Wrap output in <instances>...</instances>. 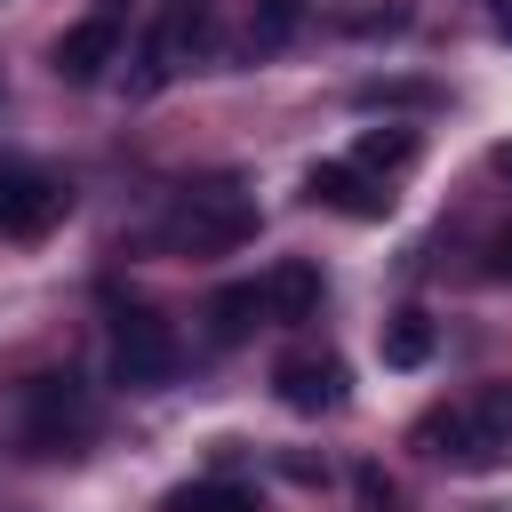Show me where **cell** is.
Masks as SVG:
<instances>
[{
    "label": "cell",
    "mask_w": 512,
    "mask_h": 512,
    "mask_svg": "<svg viewBox=\"0 0 512 512\" xmlns=\"http://www.w3.org/2000/svg\"><path fill=\"white\" fill-rule=\"evenodd\" d=\"M160 248L168 256H232V248H248L256 240V200L240 192V184H224V176H208V184H184V192H168V208H160Z\"/></svg>",
    "instance_id": "cell-1"
},
{
    "label": "cell",
    "mask_w": 512,
    "mask_h": 512,
    "mask_svg": "<svg viewBox=\"0 0 512 512\" xmlns=\"http://www.w3.org/2000/svg\"><path fill=\"white\" fill-rule=\"evenodd\" d=\"M416 448L440 456L448 472H496L512 464V400H456V408H432L416 424Z\"/></svg>",
    "instance_id": "cell-2"
},
{
    "label": "cell",
    "mask_w": 512,
    "mask_h": 512,
    "mask_svg": "<svg viewBox=\"0 0 512 512\" xmlns=\"http://www.w3.org/2000/svg\"><path fill=\"white\" fill-rule=\"evenodd\" d=\"M16 432H24V456H80V440L96 432V400L72 368H48L16 392Z\"/></svg>",
    "instance_id": "cell-3"
},
{
    "label": "cell",
    "mask_w": 512,
    "mask_h": 512,
    "mask_svg": "<svg viewBox=\"0 0 512 512\" xmlns=\"http://www.w3.org/2000/svg\"><path fill=\"white\" fill-rule=\"evenodd\" d=\"M64 208H72V192H64L48 168H32V160H0V232H8V240H40V232H56Z\"/></svg>",
    "instance_id": "cell-4"
},
{
    "label": "cell",
    "mask_w": 512,
    "mask_h": 512,
    "mask_svg": "<svg viewBox=\"0 0 512 512\" xmlns=\"http://www.w3.org/2000/svg\"><path fill=\"white\" fill-rule=\"evenodd\" d=\"M112 376L120 384H168L176 376V328L144 304H128L112 320Z\"/></svg>",
    "instance_id": "cell-5"
},
{
    "label": "cell",
    "mask_w": 512,
    "mask_h": 512,
    "mask_svg": "<svg viewBox=\"0 0 512 512\" xmlns=\"http://www.w3.org/2000/svg\"><path fill=\"white\" fill-rule=\"evenodd\" d=\"M272 392H280V408H296V416H336V408H344V360L320 352V344H296V352L272 360Z\"/></svg>",
    "instance_id": "cell-6"
},
{
    "label": "cell",
    "mask_w": 512,
    "mask_h": 512,
    "mask_svg": "<svg viewBox=\"0 0 512 512\" xmlns=\"http://www.w3.org/2000/svg\"><path fill=\"white\" fill-rule=\"evenodd\" d=\"M48 56H56V80H72V88L104 80V64H120V8H96V16L64 24Z\"/></svg>",
    "instance_id": "cell-7"
},
{
    "label": "cell",
    "mask_w": 512,
    "mask_h": 512,
    "mask_svg": "<svg viewBox=\"0 0 512 512\" xmlns=\"http://www.w3.org/2000/svg\"><path fill=\"white\" fill-rule=\"evenodd\" d=\"M304 200H312V208H336V216H360V224L392 216V192H384V176H368L360 160H320V168L304 176Z\"/></svg>",
    "instance_id": "cell-8"
},
{
    "label": "cell",
    "mask_w": 512,
    "mask_h": 512,
    "mask_svg": "<svg viewBox=\"0 0 512 512\" xmlns=\"http://www.w3.org/2000/svg\"><path fill=\"white\" fill-rule=\"evenodd\" d=\"M256 288H264V320H312L320 312V264L312 256H280Z\"/></svg>",
    "instance_id": "cell-9"
},
{
    "label": "cell",
    "mask_w": 512,
    "mask_h": 512,
    "mask_svg": "<svg viewBox=\"0 0 512 512\" xmlns=\"http://www.w3.org/2000/svg\"><path fill=\"white\" fill-rule=\"evenodd\" d=\"M256 320H264V288H216L208 296V336L216 344H248Z\"/></svg>",
    "instance_id": "cell-10"
},
{
    "label": "cell",
    "mask_w": 512,
    "mask_h": 512,
    "mask_svg": "<svg viewBox=\"0 0 512 512\" xmlns=\"http://www.w3.org/2000/svg\"><path fill=\"white\" fill-rule=\"evenodd\" d=\"M432 344H440V328H432L424 312H392V320H384V336H376L384 368H424V360H432Z\"/></svg>",
    "instance_id": "cell-11"
},
{
    "label": "cell",
    "mask_w": 512,
    "mask_h": 512,
    "mask_svg": "<svg viewBox=\"0 0 512 512\" xmlns=\"http://www.w3.org/2000/svg\"><path fill=\"white\" fill-rule=\"evenodd\" d=\"M160 512H264V504H256V488H240V480H184Z\"/></svg>",
    "instance_id": "cell-12"
},
{
    "label": "cell",
    "mask_w": 512,
    "mask_h": 512,
    "mask_svg": "<svg viewBox=\"0 0 512 512\" xmlns=\"http://www.w3.org/2000/svg\"><path fill=\"white\" fill-rule=\"evenodd\" d=\"M352 160H360L368 176H400V168H416V128H368Z\"/></svg>",
    "instance_id": "cell-13"
},
{
    "label": "cell",
    "mask_w": 512,
    "mask_h": 512,
    "mask_svg": "<svg viewBox=\"0 0 512 512\" xmlns=\"http://www.w3.org/2000/svg\"><path fill=\"white\" fill-rule=\"evenodd\" d=\"M296 24H304V0H264V8H256V32H248V40H256V48H280V40L296 32Z\"/></svg>",
    "instance_id": "cell-14"
},
{
    "label": "cell",
    "mask_w": 512,
    "mask_h": 512,
    "mask_svg": "<svg viewBox=\"0 0 512 512\" xmlns=\"http://www.w3.org/2000/svg\"><path fill=\"white\" fill-rule=\"evenodd\" d=\"M360 104H432V88H416V80H368Z\"/></svg>",
    "instance_id": "cell-15"
},
{
    "label": "cell",
    "mask_w": 512,
    "mask_h": 512,
    "mask_svg": "<svg viewBox=\"0 0 512 512\" xmlns=\"http://www.w3.org/2000/svg\"><path fill=\"white\" fill-rule=\"evenodd\" d=\"M408 24V8H352L344 16V32H400Z\"/></svg>",
    "instance_id": "cell-16"
},
{
    "label": "cell",
    "mask_w": 512,
    "mask_h": 512,
    "mask_svg": "<svg viewBox=\"0 0 512 512\" xmlns=\"http://www.w3.org/2000/svg\"><path fill=\"white\" fill-rule=\"evenodd\" d=\"M488 280H512V240H496V248H488Z\"/></svg>",
    "instance_id": "cell-17"
},
{
    "label": "cell",
    "mask_w": 512,
    "mask_h": 512,
    "mask_svg": "<svg viewBox=\"0 0 512 512\" xmlns=\"http://www.w3.org/2000/svg\"><path fill=\"white\" fill-rule=\"evenodd\" d=\"M488 160H496V176H512V144H496V152H488Z\"/></svg>",
    "instance_id": "cell-18"
},
{
    "label": "cell",
    "mask_w": 512,
    "mask_h": 512,
    "mask_svg": "<svg viewBox=\"0 0 512 512\" xmlns=\"http://www.w3.org/2000/svg\"><path fill=\"white\" fill-rule=\"evenodd\" d=\"M496 32H504V40H512V0H496Z\"/></svg>",
    "instance_id": "cell-19"
}]
</instances>
